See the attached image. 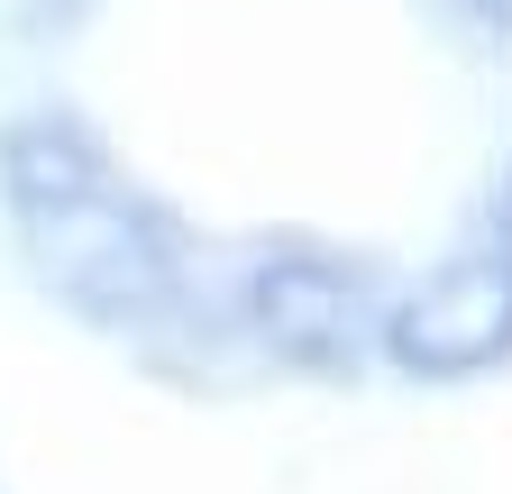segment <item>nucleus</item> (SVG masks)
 <instances>
[{
	"mask_svg": "<svg viewBox=\"0 0 512 494\" xmlns=\"http://www.w3.org/2000/svg\"><path fill=\"white\" fill-rule=\"evenodd\" d=\"M394 366L412 376H476V366L512 357V257H458L439 266L384 330Z\"/></svg>",
	"mask_w": 512,
	"mask_h": 494,
	"instance_id": "2",
	"label": "nucleus"
},
{
	"mask_svg": "<svg viewBox=\"0 0 512 494\" xmlns=\"http://www.w3.org/2000/svg\"><path fill=\"white\" fill-rule=\"evenodd\" d=\"M0 193H10V211L28 229L37 275L74 302L83 321L128 330V321L174 312V293H183L174 229L138 193H119L101 147L74 119H19V129L0 138Z\"/></svg>",
	"mask_w": 512,
	"mask_h": 494,
	"instance_id": "1",
	"label": "nucleus"
},
{
	"mask_svg": "<svg viewBox=\"0 0 512 494\" xmlns=\"http://www.w3.org/2000/svg\"><path fill=\"white\" fill-rule=\"evenodd\" d=\"M467 10H476L485 28H512V0H467Z\"/></svg>",
	"mask_w": 512,
	"mask_h": 494,
	"instance_id": "4",
	"label": "nucleus"
},
{
	"mask_svg": "<svg viewBox=\"0 0 512 494\" xmlns=\"http://www.w3.org/2000/svg\"><path fill=\"white\" fill-rule=\"evenodd\" d=\"M247 321L302 376H357L366 357V284L330 257H266L247 275Z\"/></svg>",
	"mask_w": 512,
	"mask_h": 494,
	"instance_id": "3",
	"label": "nucleus"
}]
</instances>
